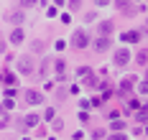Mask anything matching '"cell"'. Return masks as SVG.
<instances>
[{
  "mask_svg": "<svg viewBox=\"0 0 148 140\" xmlns=\"http://www.w3.org/2000/svg\"><path fill=\"white\" fill-rule=\"evenodd\" d=\"M72 46H74V48H87V46H89V36H87V31H77V33H74Z\"/></svg>",
  "mask_w": 148,
  "mask_h": 140,
  "instance_id": "1",
  "label": "cell"
},
{
  "mask_svg": "<svg viewBox=\"0 0 148 140\" xmlns=\"http://www.w3.org/2000/svg\"><path fill=\"white\" fill-rule=\"evenodd\" d=\"M112 59H115V64H118V66H125V64L130 61V51H128V48H118Z\"/></svg>",
  "mask_w": 148,
  "mask_h": 140,
  "instance_id": "2",
  "label": "cell"
},
{
  "mask_svg": "<svg viewBox=\"0 0 148 140\" xmlns=\"http://www.w3.org/2000/svg\"><path fill=\"white\" fill-rule=\"evenodd\" d=\"M18 71H21V74H31V71H33V61H31L28 56H21V59H18Z\"/></svg>",
  "mask_w": 148,
  "mask_h": 140,
  "instance_id": "3",
  "label": "cell"
},
{
  "mask_svg": "<svg viewBox=\"0 0 148 140\" xmlns=\"http://www.w3.org/2000/svg\"><path fill=\"white\" fill-rule=\"evenodd\" d=\"M44 102V94L36 92V89H28L26 92V105H41Z\"/></svg>",
  "mask_w": 148,
  "mask_h": 140,
  "instance_id": "4",
  "label": "cell"
},
{
  "mask_svg": "<svg viewBox=\"0 0 148 140\" xmlns=\"http://www.w3.org/2000/svg\"><path fill=\"white\" fill-rule=\"evenodd\" d=\"M95 48H97L100 54H105V51L110 48V38H107V36H102V38H97V41H95Z\"/></svg>",
  "mask_w": 148,
  "mask_h": 140,
  "instance_id": "5",
  "label": "cell"
},
{
  "mask_svg": "<svg viewBox=\"0 0 148 140\" xmlns=\"http://www.w3.org/2000/svg\"><path fill=\"white\" fill-rule=\"evenodd\" d=\"M23 38H26L23 28H15V31L10 33V43H23Z\"/></svg>",
  "mask_w": 148,
  "mask_h": 140,
  "instance_id": "6",
  "label": "cell"
},
{
  "mask_svg": "<svg viewBox=\"0 0 148 140\" xmlns=\"http://www.w3.org/2000/svg\"><path fill=\"white\" fill-rule=\"evenodd\" d=\"M100 33H102V36H110V33H112V20H102V23H100Z\"/></svg>",
  "mask_w": 148,
  "mask_h": 140,
  "instance_id": "7",
  "label": "cell"
},
{
  "mask_svg": "<svg viewBox=\"0 0 148 140\" xmlns=\"http://www.w3.org/2000/svg\"><path fill=\"white\" fill-rule=\"evenodd\" d=\"M23 18H26V13H23V10H15V13H10V16H8V20H10V23H21Z\"/></svg>",
  "mask_w": 148,
  "mask_h": 140,
  "instance_id": "8",
  "label": "cell"
},
{
  "mask_svg": "<svg viewBox=\"0 0 148 140\" xmlns=\"http://www.w3.org/2000/svg\"><path fill=\"white\" fill-rule=\"evenodd\" d=\"M115 5H118L123 13H130V0H115Z\"/></svg>",
  "mask_w": 148,
  "mask_h": 140,
  "instance_id": "9",
  "label": "cell"
},
{
  "mask_svg": "<svg viewBox=\"0 0 148 140\" xmlns=\"http://www.w3.org/2000/svg\"><path fill=\"white\" fill-rule=\"evenodd\" d=\"M138 38H140V33H135V31L123 33V41H130V43H133V41H138Z\"/></svg>",
  "mask_w": 148,
  "mask_h": 140,
  "instance_id": "10",
  "label": "cell"
},
{
  "mask_svg": "<svg viewBox=\"0 0 148 140\" xmlns=\"http://www.w3.org/2000/svg\"><path fill=\"white\" fill-rule=\"evenodd\" d=\"M120 89H123V92H128V89H133V77H130V79H123V84H120Z\"/></svg>",
  "mask_w": 148,
  "mask_h": 140,
  "instance_id": "11",
  "label": "cell"
},
{
  "mask_svg": "<svg viewBox=\"0 0 148 140\" xmlns=\"http://www.w3.org/2000/svg\"><path fill=\"white\" fill-rule=\"evenodd\" d=\"M36 122H38V117H36V115H26V125H28V127H33Z\"/></svg>",
  "mask_w": 148,
  "mask_h": 140,
  "instance_id": "12",
  "label": "cell"
},
{
  "mask_svg": "<svg viewBox=\"0 0 148 140\" xmlns=\"http://www.w3.org/2000/svg\"><path fill=\"white\" fill-rule=\"evenodd\" d=\"M44 120H54V109H51V107L46 109V115H44Z\"/></svg>",
  "mask_w": 148,
  "mask_h": 140,
  "instance_id": "13",
  "label": "cell"
},
{
  "mask_svg": "<svg viewBox=\"0 0 148 140\" xmlns=\"http://www.w3.org/2000/svg\"><path fill=\"white\" fill-rule=\"evenodd\" d=\"M36 3H38V0H23V8H33Z\"/></svg>",
  "mask_w": 148,
  "mask_h": 140,
  "instance_id": "14",
  "label": "cell"
},
{
  "mask_svg": "<svg viewBox=\"0 0 148 140\" xmlns=\"http://www.w3.org/2000/svg\"><path fill=\"white\" fill-rule=\"evenodd\" d=\"M97 5H110V0H95Z\"/></svg>",
  "mask_w": 148,
  "mask_h": 140,
  "instance_id": "15",
  "label": "cell"
},
{
  "mask_svg": "<svg viewBox=\"0 0 148 140\" xmlns=\"http://www.w3.org/2000/svg\"><path fill=\"white\" fill-rule=\"evenodd\" d=\"M112 140H125V135H112Z\"/></svg>",
  "mask_w": 148,
  "mask_h": 140,
  "instance_id": "16",
  "label": "cell"
},
{
  "mask_svg": "<svg viewBox=\"0 0 148 140\" xmlns=\"http://www.w3.org/2000/svg\"><path fill=\"white\" fill-rule=\"evenodd\" d=\"M0 51H3V38H0Z\"/></svg>",
  "mask_w": 148,
  "mask_h": 140,
  "instance_id": "17",
  "label": "cell"
}]
</instances>
